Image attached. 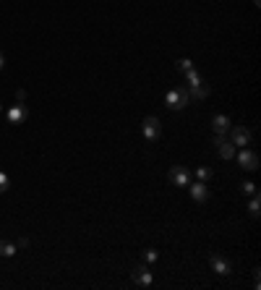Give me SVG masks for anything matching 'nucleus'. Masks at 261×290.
<instances>
[{
    "instance_id": "nucleus-1",
    "label": "nucleus",
    "mask_w": 261,
    "mask_h": 290,
    "mask_svg": "<svg viewBox=\"0 0 261 290\" xmlns=\"http://www.w3.org/2000/svg\"><path fill=\"white\" fill-rule=\"evenodd\" d=\"M191 102V94H188V86H178V89H170L165 94V105L170 110H183L186 105Z\"/></svg>"
},
{
    "instance_id": "nucleus-2",
    "label": "nucleus",
    "mask_w": 261,
    "mask_h": 290,
    "mask_svg": "<svg viewBox=\"0 0 261 290\" xmlns=\"http://www.w3.org/2000/svg\"><path fill=\"white\" fill-rule=\"evenodd\" d=\"M141 133H144V139H146L149 144L160 141V136H162V126H160V120H157L154 115L144 118V123H141Z\"/></svg>"
},
{
    "instance_id": "nucleus-3",
    "label": "nucleus",
    "mask_w": 261,
    "mask_h": 290,
    "mask_svg": "<svg viewBox=\"0 0 261 290\" xmlns=\"http://www.w3.org/2000/svg\"><path fill=\"white\" fill-rule=\"evenodd\" d=\"M167 181H170L172 186H180V188H186V186L191 183V173H188L183 165H175V167H170Z\"/></svg>"
},
{
    "instance_id": "nucleus-4",
    "label": "nucleus",
    "mask_w": 261,
    "mask_h": 290,
    "mask_svg": "<svg viewBox=\"0 0 261 290\" xmlns=\"http://www.w3.org/2000/svg\"><path fill=\"white\" fill-rule=\"evenodd\" d=\"M235 157H238V162H241V167L243 170H258V154L256 152H251V149H241V152H235Z\"/></svg>"
},
{
    "instance_id": "nucleus-5",
    "label": "nucleus",
    "mask_w": 261,
    "mask_h": 290,
    "mask_svg": "<svg viewBox=\"0 0 261 290\" xmlns=\"http://www.w3.org/2000/svg\"><path fill=\"white\" fill-rule=\"evenodd\" d=\"M251 139H253V133L246 128V126H238V128H230V141L235 144V147H248L251 144Z\"/></svg>"
},
{
    "instance_id": "nucleus-6",
    "label": "nucleus",
    "mask_w": 261,
    "mask_h": 290,
    "mask_svg": "<svg viewBox=\"0 0 261 290\" xmlns=\"http://www.w3.org/2000/svg\"><path fill=\"white\" fill-rule=\"evenodd\" d=\"M6 118H8V123L18 126V123H24V120L29 118V110H27V105H24V102H16V105H11V107H8Z\"/></svg>"
},
{
    "instance_id": "nucleus-7",
    "label": "nucleus",
    "mask_w": 261,
    "mask_h": 290,
    "mask_svg": "<svg viewBox=\"0 0 261 290\" xmlns=\"http://www.w3.org/2000/svg\"><path fill=\"white\" fill-rule=\"evenodd\" d=\"M130 277H134V282H136V285H141V287H149V285H151V280H154V277H151V272L146 270V267H141V264H136V267H134Z\"/></svg>"
},
{
    "instance_id": "nucleus-8",
    "label": "nucleus",
    "mask_w": 261,
    "mask_h": 290,
    "mask_svg": "<svg viewBox=\"0 0 261 290\" xmlns=\"http://www.w3.org/2000/svg\"><path fill=\"white\" fill-rule=\"evenodd\" d=\"M209 267H212L217 275H230V261L225 256H220V254H212L209 256Z\"/></svg>"
},
{
    "instance_id": "nucleus-9",
    "label": "nucleus",
    "mask_w": 261,
    "mask_h": 290,
    "mask_svg": "<svg viewBox=\"0 0 261 290\" xmlns=\"http://www.w3.org/2000/svg\"><path fill=\"white\" fill-rule=\"evenodd\" d=\"M186 188L191 191V196H193V202H206V199H209V191H206L204 181H199V183H188Z\"/></svg>"
},
{
    "instance_id": "nucleus-10",
    "label": "nucleus",
    "mask_w": 261,
    "mask_h": 290,
    "mask_svg": "<svg viewBox=\"0 0 261 290\" xmlns=\"http://www.w3.org/2000/svg\"><path fill=\"white\" fill-rule=\"evenodd\" d=\"M235 152H238V147H235L232 141H227V139H222L220 144H217V154H220L222 160H232Z\"/></svg>"
},
{
    "instance_id": "nucleus-11",
    "label": "nucleus",
    "mask_w": 261,
    "mask_h": 290,
    "mask_svg": "<svg viewBox=\"0 0 261 290\" xmlns=\"http://www.w3.org/2000/svg\"><path fill=\"white\" fill-rule=\"evenodd\" d=\"M212 128H214V133H225V136H227L230 118H227V115H214V118H212Z\"/></svg>"
},
{
    "instance_id": "nucleus-12",
    "label": "nucleus",
    "mask_w": 261,
    "mask_h": 290,
    "mask_svg": "<svg viewBox=\"0 0 261 290\" xmlns=\"http://www.w3.org/2000/svg\"><path fill=\"white\" fill-rule=\"evenodd\" d=\"M209 92L212 89L201 81V84H196V86H188V94H191V100H206L209 97Z\"/></svg>"
},
{
    "instance_id": "nucleus-13",
    "label": "nucleus",
    "mask_w": 261,
    "mask_h": 290,
    "mask_svg": "<svg viewBox=\"0 0 261 290\" xmlns=\"http://www.w3.org/2000/svg\"><path fill=\"white\" fill-rule=\"evenodd\" d=\"M0 256H6V259L16 256V246H13V243H8V240H0Z\"/></svg>"
},
{
    "instance_id": "nucleus-14",
    "label": "nucleus",
    "mask_w": 261,
    "mask_h": 290,
    "mask_svg": "<svg viewBox=\"0 0 261 290\" xmlns=\"http://www.w3.org/2000/svg\"><path fill=\"white\" fill-rule=\"evenodd\" d=\"M204 79H201V74L196 71V68H191L188 74H186V86H196V84H201Z\"/></svg>"
},
{
    "instance_id": "nucleus-15",
    "label": "nucleus",
    "mask_w": 261,
    "mask_h": 290,
    "mask_svg": "<svg viewBox=\"0 0 261 290\" xmlns=\"http://www.w3.org/2000/svg\"><path fill=\"white\" fill-rule=\"evenodd\" d=\"M248 212L253 214V217H258V212H261V199L253 194V199H251V204H248Z\"/></svg>"
},
{
    "instance_id": "nucleus-16",
    "label": "nucleus",
    "mask_w": 261,
    "mask_h": 290,
    "mask_svg": "<svg viewBox=\"0 0 261 290\" xmlns=\"http://www.w3.org/2000/svg\"><path fill=\"white\" fill-rule=\"evenodd\" d=\"M175 68H178V71H180V74H188V71H191V68H193V63H191V60H188V58H180V60H178V63H175Z\"/></svg>"
},
{
    "instance_id": "nucleus-17",
    "label": "nucleus",
    "mask_w": 261,
    "mask_h": 290,
    "mask_svg": "<svg viewBox=\"0 0 261 290\" xmlns=\"http://www.w3.org/2000/svg\"><path fill=\"white\" fill-rule=\"evenodd\" d=\"M196 178H199V181H209V178H212V167H196Z\"/></svg>"
},
{
    "instance_id": "nucleus-18",
    "label": "nucleus",
    "mask_w": 261,
    "mask_h": 290,
    "mask_svg": "<svg viewBox=\"0 0 261 290\" xmlns=\"http://www.w3.org/2000/svg\"><path fill=\"white\" fill-rule=\"evenodd\" d=\"M6 191H8V175L0 173V194H6Z\"/></svg>"
},
{
    "instance_id": "nucleus-19",
    "label": "nucleus",
    "mask_w": 261,
    "mask_h": 290,
    "mask_svg": "<svg viewBox=\"0 0 261 290\" xmlns=\"http://www.w3.org/2000/svg\"><path fill=\"white\" fill-rule=\"evenodd\" d=\"M157 256H160V254H157L154 249H146V251H144V259H146V261H157Z\"/></svg>"
},
{
    "instance_id": "nucleus-20",
    "label": "nucleus",
    "mask_w": 261,
    "mask_h": 290,
    "mask_svg": "<svg viewBox=\"0 0 261 290\" xmlns=\"http://www.w3.org/2000/svg\"><path fill=\"white\" fill-rule=\"evenodd\" d=\"M241 188H243V194H251V196H253V194H256V186H253V183H251V181H246V183H243V186H241Z\"/></svg>"
},
{
    "instance_id": "nucleus-21",
    "label": "nucleus",
    "mask_w": 261,
    "mask_h": 290,
    "mask_svg": "<svg viewBox=\"0 0 261 290\" xmlns=\"http://www.w3.org/2000/svg\"><path fill=\"white\" fill-rule=\"evenodd\" d=\"M16 100H18V102L27 100V92H24V89H18V92H16Z\"/></svg>"
},
{
    "instance_id": "nucleus-22",
    "label": "nucleus",
    "mask_w": 261,
    "mask_h": 290,
    "mask_svg": "<svg viewBox=\"0 0 261 290\" xmlns=\"http://www.w3.org/2000/svg\"><path fill=\"white\" fill-rule=\"evenodd\" d=\"M6 65V55H3V50H0V68Z\"/></svg>"
},
{
    "instance_id": "nucleus-23",
    "label": "nucleus",
    "mask_w": 261,
    "mask_h": 290,
    "mask_svg": "<svg viewBox=\"0 0 261 290\" xmlns=\"http://www.w3.org/2000/svg\"><path fill=\"white\" fill-rule=\"evenodd\" d=\"M0 110H3V107H0Z\"/></svg>"
}]
</instances>
